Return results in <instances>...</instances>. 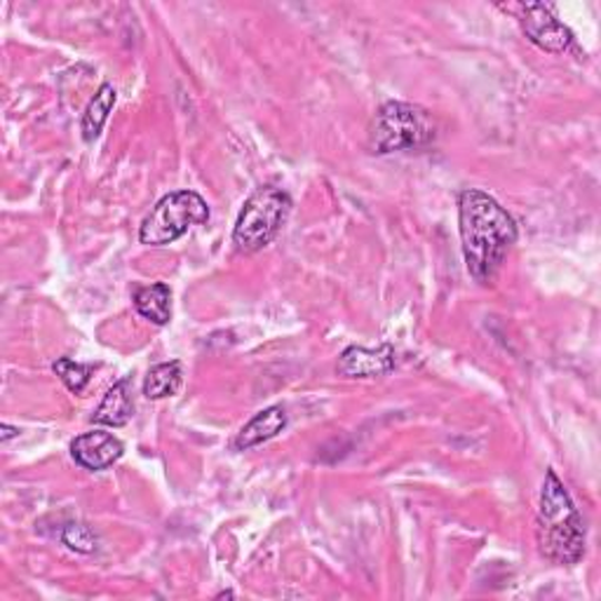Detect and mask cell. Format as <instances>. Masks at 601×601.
<instances>
[{
    "mask_svg": "<svg viewBox=\"0 0 601 601\" xmlns=\"http://www.w3.org/2000/svg\"><path fill=\"white\" fill-rule=\"evenodd\" d=\"M459 223L468 273L477 282L487 284L499 273L517 242V223L499 200L477 189L461 193Z\"/></svg>",
    "mask_w": 601,
    "mask_h": 601,
    "instance_id": "obj_1",
    "label": "cell"
},
{
    "mask_svg": "<svg viewBox=\"0 0 601 601\" xmlns=\"http://www.w3.org/2000/svg\"><path fill=\"white\" fill-rule=\"evenodd\" d=\"M535 541L543 557L559 567H573L585 557V524L564 482L550 468L535 514Z\"/></svg>",
    "mask_w": 601,
    "mask_h": 601,
    "instance_id": "obj_2",
    "label": "cell"
},
{
    "mask_svg": "<svg viewBox=\"0 0 601 601\" xmlns=\"http://www.w3.org/2000/svg\"><path fill=\"white\" fill-rule=\"evenodd\" d=\"M289 212H292V198H289L287 191L276 189V186L259 189L244 202L236 221L233 228L236 250L242 254L261 252L263 247H268L278 238L282 226L287 223Z\"/></svg>",
    "mask_w": 601,
    "mask_h": 601,
    "instance_id": "obj_3",
    "label": "cell"
},
{
    "mask_svg": "<svg viewBox=\"0 0 601 601\" xmlns=\"http://www.w3.org/2000/svg\"><path fill=\"white\" fill-rule=\"evenodd\" d=\"M371 151L385 156L398 151H417L434 139L430 116L413 103L388 101L371 122Z\"/></svg>",
    "mask_w": 601,
    "mask_h": 601,
    "instance_id": "obj_4",
    "label": "cell"
},
{
    "mask_svg": "<svg viewBox=\"0 0 601 601\" xmlns=\"http://www.w3.org/2000/svg\"><path fill=\"white\" fill-rule=\"evenodd\" d=\"M210 221V207L196 191H174L164 196L139 228L141 244H172L191 231L193 226Z\"/></svg>",
    "mask_w": 601,
    "mask_h": 601,
    "instance_id": "obj_5",
    "label": "cell"
},
{
    "mask_svg": "<svg viewBox=\"0 0 601 601\" xmlns=\"http://www.w3.org/2000/svg\"><path fill=\"white\" fill-rule=\"evenodd\" d=\"M520 24L531 43L545 52L564 54L575 46L571 29L564 22H559L550 6L543 3L522 6Z\"/></svg>",
    "mask_w": 601,
    "mask_h": 601,
    "instance_id": "obj_6",
    "label": "cell"
},
{
    "mask_svg": "<svg viewBox=\"0 0 601 601\" xmlns=\"http://www.w3.org/2000/svg\"><path fill=\"white\" fill-rule=\"evenodd\" d=\"M395 369V348L379 345V348H362L350 345L341 352L337 371L345 379H381Z\"/></svg>",
    "mask_w": 601,
    "mask_h": 601,
    "instance_id": "obj_7",
    "label": "cell"
},
{
    "mask_svg": "<svg viewBox=\"0 0 601 601\" xmlns=\"http://www.w3.org/2000/svg\"><path fill=\"white\" fill-rule=\"evenodd\" d=\"M126 453V447L116 438L113 432L107 430H92L86 434H78L71 442V455L73 461L92 472L111 468L120 455Z\"/></svg>",
    "mask_w": 601,
    "mask_h": 601,
    "instance_id": "obj_8",
    "label": "cell"
},
{
    "mask_svg": "<svg viewBox=\"0 0 601 601\" xmlns=\"http://www.w3.org/2000/svg\"><path fill=\"white\" fill-rule=\"evenodd\" d=\"M284 428H287V411H284V407H280V404L268 407V409L259 411L250 423L242 425V430L238 432V438H236V449L238 451H247V449H252V447H259V444H263L268 440L278 438V434Z\"/></svg>",
    "mask_w": 601,
    "mask_h": 601,
    "instance_id": "obj_9",
    "label": "cell"
},
{
    "mask_svg": "<svg viewBox=\"0 0 601 601\" xmlns=\"http://www.w3.org/2000/svg\"><path fill=\"white\" fill-rule=\"evenodd\" d=\"M130 385H132L130 379H120L118 383H113L109 388L107 395H103L97 411L92 413V423L109 425V428L128 425L130 419H132V413H134L132 388Z\"/></svg>",
    "mask_w": 601,
    "mask_h": 601,
    "instance_id": "obj_10",
    "label": "cell"
},
{
    "mask_svg": "<svg viewBox=\"0 0 601 601\" xmlns=\"http://www.w3.org/2000/svg\"><path fill=\"white\" fill-rule=\"evenodd\" d=\"M134 308L141 318L164 327L172 320V289L164 282L139 287L134 292Z\"/></svg>",
    "mask_w": 601,
    "mask_h": 601,
    "instance_id": "obj_11",
    "label": "cell"
},
{
    "mask_svg": "<svg viewBox=\"0 0 601 601\" xmlns=\"http://www.w3.org/2000/svg\"><path fill=\"white\" fill-rule=\"evenodd\" d=\"M116 101H118L116 88L111 86V82H103V86L97 90V94L90 99L86 113H82V122H80L82 139L94 141L101 134L103 126H107V120L116 107Z\"/></svg>",
    "mask_w": 601,
    "mask_h": 601,
    "instance_id": "obj_12",
    "label": "cell"
},
{
    "mask_svg": "<svg viewBox=\"0 0 601 601\" xmlns=\"http://www.w3.org/2000/svg\"><path fill=\"white\" fill-rule=\"evenodd\" d=\"M181 362L172 360V362H162L151 367V371L147 374V381H143V395L149 400H164L172 398L181 388Z\"/></svg>",
    "mask_w": 601,
    "mask_h": 601,
    "instance_id": "obj_13",
    "label": "cell"
},
{
    "mask_svg": "<svg viewBox=\"0 0 601 601\" xmlns=\"http://www.w3.org/2000/svg\"><path fill=\"white\" fill-rule=\"evenodd\" d=\"M52 371L61 379V383H64L71 392H76V395H80L82 390L88 388L90 379H92V371L94 367L92 364H80V362H73L69 358H59L54 364H52Z\"/></svg>",
    "mask_w": 601,
    "mask_h": 601,
    "instance_id": "obj_14",
    "label": "cell"
},
{
    "mask_svg": "<svg viewBox=\"0 0 601 601\" xmlns=\"http://www.w3.org/2000/svg\"><path fill=\"white\" fill-rule=\"evenodd\" d=\"M61 541L64 545H69L71 550L80 552V554H92L97 550V533L82 522H71L69 527H64L61 531Z\"/></svg>",
    "mask_w": 601,
    "mask_h": 601,
    "instance_id": "obj_15",
    "label": "cell"
},
{
    "mask_svg": "<svg viewBox=\"0 0 601 601\" xmlns=\"http://www.w3.org/2000/svg\"><path fill=\"white\" fill-rule=\"evenodd\" d=\"M0 430H3V434H0V442H3V444H8L12 438H19V428L3 425V428H0Z\"/></svg>",
    "mask_w": 601,
    "mask_h": 601,
    "instance_id": "obj_16",
    "label": "cell"
}]
</instances>
